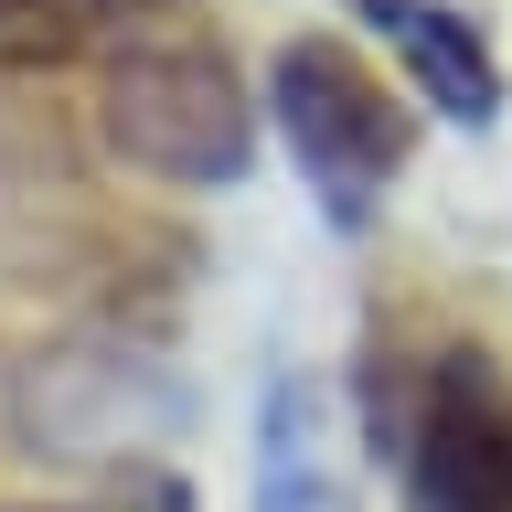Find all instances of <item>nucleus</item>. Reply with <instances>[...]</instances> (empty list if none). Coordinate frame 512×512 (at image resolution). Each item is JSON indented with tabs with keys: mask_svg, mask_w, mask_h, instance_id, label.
<instances>
[{
	"mask_svg": "<svg viewBox=\"0 0 512 512\" xmlns=\"http://www.w3.org/2000/svg\"><path fill=\"white\" fill-rule=\"evenodd\" d=\"M96 128L128 171H160L182 192H224L256 160V96L235 75V54L203 43V32L118 43L107 75H96Z\"/></svg>",
	"mask_w": 512,
	"mask_h": 512,
	"instance_id": "f257e3e1",
	"label": "nucleus"
},
{
	"mask_svg": "<svg viewBox=\"0 0 512 512\" xmlns=\"http://www.w3.org/2000/svg\"><path fill=\"white\" fill-rule=\"evenodd\" d=\"M267 118H278L288 160L310 171L331 224H363L384 192H395L406 150H416V118L384 96V75L363 54H342V43H320V32L267 64Z\"/></svg>",
	"mask_w": 512,
	"mask_h": 512,
	"instance_id": "f03ea898",
	"label": "nucleus"
},
{
	"mask_svg": "<svg viewBox=\"0 0 512 512\" xmlns=\"http://www.w3.org/2000/svg\"><path fill=\"white\" fill-rule=\"evenodd\" d=\"M384 438H406L416 512H512V374L491 352H438Z\"/></svg>",
	"mask_w": 512,
	"mask_h": 512,
	"instance_id": "20e7f679",
	"label": "nucleus"
},
{
	"mask_svg": "<svg viewBox=\"0 0 512 512\" xmlns=\"http://www.w3.org/2000/svg\"><path fill=\"white\" fill-rule=\"evenodd\" d=\"M150 427H182V374H160L150 352H128V342L64 331V342L22 352V374H11V438L32 459L128 470V448Z\"/></svg>",
	"mask_w": 512,
	"mask_h": 512,
	"instance_id": "7ed1b4c3",
	"label": "nucleus"
},
{
	"mask_svg": "<svg viewBox=\"0 0 512 512\" xmlns=\"http://www.w3.org/2000/svg\"><path fill=\"white\" fill-rule=\"evenodd\" d=\"M363 22L395 43V54L416 64V86H427V107H448L459 128H480L491 107H502V75H491V43H480L459 11H438V0H363Z\"/></svg>",
	"mask_w": 512,
	"mask_h": 512,
	"instance_id": "39448f33",
	"label": "nucleus"
},
{
	"mask_svg": "<svg viewBox=\"0 0 512 512\" xmlns=\"http://www.w3.org/2000/svg\"><path fill=\"white\" fill-rule=\"evenodd\" d=\"M22 512H192V480L171 459H128V470H96L75 502H22Z\"/></svg>",
	"mask_w": 512,
	"mask_h": 512,
	"instance_id": "0eeeda50",
	"label": "nucleus"
},
{
	"mask_svg": "<svg viewBox=\"0 0 512 512\" xmlns=\"http://www.w3.org/2000/svg\"><path fill=\"white\" fill-rule=\"evenodd\" d=\"M150 11H171V0H0V43L11 54H75V43H107Z\"/></svg>",
	"mask_w": 512,
	"mask_h": 512,
	"instance_id": "423d86ee",
	"label": "nucleus"
}]
</instances>
